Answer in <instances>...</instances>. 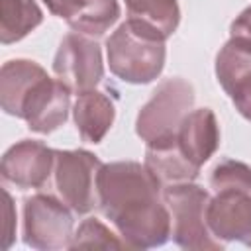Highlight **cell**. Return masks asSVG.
<instances>
[{
  "label": "cell",
  "instance_id": "1",
  "mask_svg": "<svg viewBox=\"0 0 251 251\" xmlns=\"http://www.w3.org/2000/svg\"><path fill=\"white\" fill-rule=\"evenodd\" d=\"M163 184L137 161L102 165L98 173V210L114 224L126 247L153 249L171 239V212Z\"/></svg>",
  "mask_w": 251,
  "mask_h": 251
},
{
  "label": "cell",
  "instance_id": "2",
  "mask_svg": "<svg viewBox=\"0 0 251 251\" xmlns=\"http://www.w3.org/2000/svg\"><path fill=\"white\" fill-rule=\"evenodd\" d=\"M194 86L188 80L180 76L161 80L137 114L135 133L147 147L173 143L182 120L194 106Z\"/></svg>",
  "mask_w": 251,
  "mask_h": 251
},
{
  "label": "cell",
  "instance_id": "3",
  "mask_svg": "<svg viewBox=\"0 0 251 251\" xmlns=\"http://www.w3.org/2000/svg\"><path fill=\"white\" fill-rule=\"evenodd\" d=\"M210 194L206 188L190 182L169 184L163 190V200L171 212V239L182 249L208 251L222 249L226 243L214 237L208 227Z\"/></svg>",
  "mask_w": 251,
  "mask_h": 251
},
{
  "label": "cell",
  "instance_id": "4",
  "mask_svg": "<svg viewBox=\"0 0 251 251\" xmlns=\"http://www.w3.org/2000/svg\"><path fill=\"white\" fill-rule=\"evenodd\" d=\"M108 67L112 75L129 84L153 82L165 67V41L153 39L127 22H122L116 31L106 39Z\"/></svg>",
  "mask_w": 251,
  "mask_h": 251
},
{
  "label": "cell",
  "instance_id": "5",
  "mask_svg": "<svg viewBox=\"0 0 251 251\" xmlns=\"http://www.w3.org/2000/svg\"><path fill=\"white\" fill-rule=\"evenodd\" d=\"M22 216V239L27 247L39 251L71 247L75 222L63 200L51 194H33L24 200Z\"/></svg>",
  "mask_w": 251,
  "mask_h": 251
},
{
  "label": "cell",
  "instance_id": "6",
  "mask_svg": "<svg viewBox=\"0 0 251 251\" xmlns=\"http://www.w3.org/2000/svg\"><path fill=\"white\" fill-rule=\"evenodd\" d=\"M102 165L86 149H55V188L75 214H88L98 208V173Z\"/></svg>",
  "mask_w": 251,
  "mask_h": 251
},
{
  "label": "cell",
  "instance_id": "7",
  "mask_svg": "<svg viewBox=\"0 0 251 251\" xmlns=\"http://www.w3.org/2000/svg\"><path fill=\"white\" fill-rule=\"evenodd\" d=\"M53 73L76 94L96 88L104 76L102 49L96 39L78 31L67 33L53 57Z\"/></svg>",
  "mask_w": 251,
  "mask_h": 251
},
{
  "label": "cell",
  "instance_id": "8",
  "mask_svg": "<svg viewBox=\"0 0 251 251\" xmlns=\"http://www.w3.org/2000/svg\"><path fill=\"white\" fill-rule=\"evenodd\" d=\"M55 167V149L37 139H22L14 143L0 163V175L4 182L14 184L20 190L41 188Z\"/></svg>",
  "mask_w": 251,
  "mask_h": 251
},
{
  "label": "cell",
  "instance_id": "9",
  "mask_svg": "<svg viewBox=\"0 0 251 251\" xmlns=\"http://www.w3.org/2000/svg\"><path fill=\"white\" fill-rule=\"evenodd\" d=\"M71 92L73 90L63 80L47 75L25 100L20 120H25L27 127L35 133H51L59 129L69 118Z\"/></svg>",
  "mask_w": 251,
  "mask_h": 251
},
{
  "label": "cell",
  "instance_id": "10",
  "mask_svg": "<svg viewBox=\"0 0 251 251\" xmlns=\"http://www.w3.org/2000/svg\"><path fill=\"white\" fill-rule=\"evenodd\" d=\"M208 227L220 241H239L251 247V194L237 190L216 192L208 204Z\"/></svg>",
  "mask_w": 251,
  "mask_h": 251
},
{
  "label": "cell",
  "instance_id": "11",
  "mask_svg": "<svg viewBox=\"0 0 251 251\" xmlns=\"http://www.w3.org/2000/svg\"><path fill=\"white\" fill-rule=\"evenodd\" d=\"M176 143L196 167H202L220 147V126L216 114L210 108L190 110L176 131Z\"/></svg>",
  "mask_w": 251,
  "mask_h": 251
},
{
  "label": "cell",
  "instance_id": "12",
  "mask_svg": "<svg viewBox=\"0 0 251 251\" xmlns=\"http://www.w3.org/2000/svg\"><path fill=\"white\" fill-rule=\"evenodd\" d=\"M47 71L31 59H12L0 69V104L8 116L22 118V110Z\"/></svg>",
  "mask_w": 251,
  "mask_h": 251
},
{
  "label": "cell",
  "instance_id": "13",
  "mask_svg": "<svg viewBox=\"0 0 251 251\" xmlns=\"http://www.w3.org/2000/svg\"><path fill=\"white\" fill-rule=\"evenodd\" d=\"M126 22L159 41H167L178 27L180 10L176 0H126Z\"/></svg>",
  "mask_w": 251,
  "mask_h": 251
},
{
  "label": "cell",
  "instance_id": "14",
  "mask_svg": "<svg viewBox=\"0 0 251 251\" xmlns=\"http://www.w3.org/2000/svg\"><path fill=\"white\" fill-rule=\"evenodd\" d=\"M114 118L116 106L106 92L92 88L76 94V102L73 106V120L82 141L100 143L110 131Z\"/></svg>",
  "mask_w": 251,
  "mask_h": 251
},
{
  "label": "cell",
  "instance_id": "15",
  "mask_svg": "<svg viewBox=\"0 0 251 251\" xmlns=\"http://www.w3.org/2000/svg\"><path fill=\"white\" fill-rule=\"evenodd\" d=\"M145 165L159 178L163 186L176 184V182H190L200 173V167H196L180 151L176 139L163 147H147Z\"/></svg>",
  "mask_w": 251,
  "mask_h": 251
},
{
  "label": "cell",
  "instance_id": "16",
  "mask_svg": "<svg viewBox=\"0 0 251 251\" xmlns=\"http://www.w3.org/2000/svg\"><path fill=\"white\" fill-rule=\"evenodd\" d=\"M43 22V12L35 0H0V41L16 43Z\"/></svg>",
  "mask_w": 251,
  "mask_h": 251
},
{
  "label": "cell",
  "instance_id": "17",
  "mask_svg": "<svg viewBox=\"0 0 251 251\" xmlns=\"http://www.w3.org/2000/svg\"><path fill=\"white\" fill-rule=\"evenodd\" d=\"M120 18V4L118 0H86L82 10L67 20V24L92 39L102 37Z\"/></svg>",
  "mask_w": 251,
  "mask_h": 251
},
{
  "label": "cell",
  "instance_id": "18",
  "mask_svg": "<svg viewBox=\"0 0 251 251\" xmlns=\"http://www.w3.org/2000/svg\"><path fill=\"white\" fill-rule=\"evenodd\" d=\"M210 186L214 192L237 190L251 194V167L235 159H224L212 169Z\"/></svg>",
  "mask_w": 251,
  "mask_h": 251
},
{
  "label": "cell",
  "instance_id": "19",
  "mask_svg": "<svg viewBox=\"0 0 251 251\" xmlns=\"http://www.w3.org/2000/svg\"><path fill=\"white\" fill-rule=\"evenodd\" d=\"M78 247H126V243L100 220L86 218L75 231L69 249H78Z\"/></svg>",
  "mask_w": 251,
  "mask_h": 251
},
{
  "label": "cell",
  "instance_id": "20",
  "mask_svg": "<svg viewBox=\"0 0 251 251\" xmlns=\"http://www.w3.org/2000/svg\"><path fill=\"white\" fill-rule=\"evenodd\" d=\"M226 94L229 96L231 104L235 106V110L251 122V76H245L241 80H237L235 84H231Z\"/></svg>",
  "mask_w": 251,
  "mask_h": 251
},
{
  "label": "cell",
  "instance_id": "21",
  "mask_svg": "<svg viewBox=\"0 0 251 251\" xmlns=\"http://www.w3.org/2000/svg\"><path fill=\"white\" fill-rule=\"evenodd\" d=\"M86 0H43V4L47 6V10L63 20H71L73 16H76Z\"/></svg>",
  "mask_w": 251,
  "mask_h": 251
},
{
  "label": "cell",
  "instance_id": "22",
  "mask_svg": "<svg viewBox=\"0 0 251 251\" xmlns=\"http://www.w3.org/2000/svg\"><path fill=\"white\" fill-rule=\"evenodd\" d=\"M229 37H239L251 43V8H245L229 25Z\"/></svg>",
  "mask_w": 251,
  "mask_h": 251
},
{
  "label": "cell",
  "instance_id": "23",
  "mask_svg": "<svg viewBox=\"0 0 251 251\" xmlns=\"http://www.w3.org/2000/svg\"><path fill=\"white\" fill-rule=\"evenodd\" d=\"M4 196H6V235H4V243L2 247L8 249L14 241V206H12V198L8 194V190H4Z\"/></svg>",
  "mask_w": 251,
  "mask_h": 251
}]
</instances>
